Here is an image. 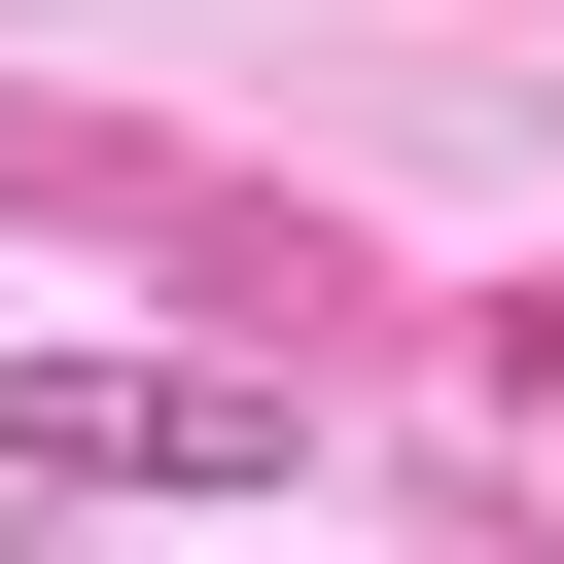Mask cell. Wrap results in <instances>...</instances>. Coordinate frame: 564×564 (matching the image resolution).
<instances>
[{"mask_svg":"<svg viewBox=\"0 0 564 564\" xmlns=\"http://www.w3.org/2000/svg\"><path fill=\"white\" fill-rule=\"evenodd\" d=\"M0 494H282L247 352H0Z\"/></svg>","mask_w":564,"mask_h":564,"instance_id":"6da1fadb","label":"cell"}]
</instances>
